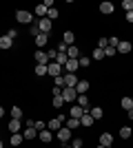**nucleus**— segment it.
<instances>
[{"label":"nucleus","instance_id":"obj_1","mask_svg":"<svg viewBox=\"0 0 133 148\" xmlns=\"http://www.w3.org/2000/svg\"><path fill=\"white\" fill-rule=\"evenodd\" d=\"M47 75H51V77L62 75V66H60L58 62H49V64H47Z\"/></svg>","mask_w":133,"mask_h":148},{"label":"nucleus","instance_id":"obj_2","mask_svg":"<svg viewBox=\"0 0 133 148\" xmlns=\"http://www.w3.org/2000/svg\"><path fill=\"white\" fill-rule=\"evenodd\" d=\"M62 99H64V102H76V99H78V93H76V88L64 86V88H62Z\"/></svg>","mask_w":133,"mask_h":148},{"label":"nucleus","instance_id":"obj_3","mask_svg":"<svg viewBox=\"0 0 133 148\" xmlns=\"http://www.w3.org/2000/svg\"><path fill=\"white\" fill-rule=\"evenodd\" d=\"M16 20L22 22V25H33V16L29 11H18V13H16Z\"/></svg>","mask_w":133,"mask_h":148},{"label":"nucleus","instance_id":"obj_4","mask_svg":"<svg viewBox=\"0 0 133 148\" xmlns=\"http://www.w3.org/2000/svg\"><path fill=\"white\" fill-rule=\"evenodd\" d=\"M33 60H36V64H49V56H47V51H42V49H38L36 51V56H33Z\"/></svg>","mask_w":133,"mask_h":148},{"label":"nucleus","instance_id":"obj_5","mask_svg":"<svg viewBox=\"0 0 133 148\" xmlns=\"http://www.w3.org/2000/svg\"><path fill=\"white\" fill-rule=\"evenodd\" d=\"M36 25H38L40 33H47V36H49V31H51V20H49V18H40Z\"/></svg>","mask_w":133,"mask_h":148},{"label":"nucleus","instance_id":"obj_6","mask_svg":"<svg viewBox=\"0 0 133 148\" xmlns=\"http://www.w3.org/2000/svg\"><path fill=\"white\" fill-rule=\"evenodd\" d=\"M58 139H60V142L62 144H67L71 139V128H67V126H62V128L58 130Z\"/></svg>","mask_w":133,"mask_h":148},{"label":"nucleus","instance_id":"obj_7","mask_svg":"<svg viewBox=\"0 0 133 148\" xmlns=\"http://www.w3.org/2000/svg\"><path fill=\"white\" fill-rule=\"evenodd\" d=\"M38 139H40V142H44V144H51L53 135H51L49 128H44V130H38Z\"/></svg>","mask_w":133,"mask_h":148},{"label":"nucleus","instance_id":"obj_8","mask_svg":"<svg viewBox=\"0 0 133 148\" xmlns=\"http://www.w3.org/2000/svg\"><path fill=\"white\" fill-rule=\"evenodd\" d=\"M76 84H78V77H76V73H64V86L76 88Z\"/></svg>","mask_w":133,"mask_h":148},{"label":"nucleus","instance_id":"obj_9","mask_svg":"<svg viewBox=\"0 0 133 148\" xmlns=\"http://www.w3.org/2000/svg\"><path fill=\"white\" fill-rule=\"evenodd\" d=\"M84 113H89V111H84V108H80V106H71V111H69V117H76V119H80L84 115Z\"/></svg>","mask_w":133,"mask_h":148},{"label":"nucleus","instance_id":"obj_10","mask_svg":"<svg viewBox=\"0 0 133 148\" xmlns=\"http://www.w3.org/2000/svg\"><path fill=\"white\" fill-rule=\"evenodd\" d=\"M87 91H89V82H87V80H78V84H76V93H78V95H84Z\"/></svg>","mask_w":133,"mask_h":148},{"label":"nucleus","instance_id":"obj_11","mask_svg":"<svg viewBox=\"0 0 133 148\" xmlns=\"http://www.w3.org/2000/svg\"><path fill=\"white\" fill-rule=\"evenodd\" d=\"M113 9H115L113 2H109V0H104V2L100 5V11L104 13V16H111V13H113Z\"/></svg>","mask_w":133,"mask_h":148},{"label":"nucleus","instance_id":"obj_12","mask_svg":"<svg viewBox=\"0 0 133 148\" xmlns=\"http://www.w3.org/2000/svg\"><path fill=\"white\" fill-rule=\"evenodd\" d=\"M111 144H113V135H111V133H102L100 135V146H111Z\"/></svg>","mask_w":133,"mask_h":148},{"label":"nucleus","instance_id":"obj_13","mask_svg":"<svg viewBox=\"0 0 133 148\" xmlns=\"http://www.w3.org/2000/svg\"><path fill=\"white\" fill-rule=\"evenodd\" d=\"M62 42L67 44V47H73V42H76V36H73V31H64Z\"/></svg>","mask_w":133,"mask_h":148},{"label":"nucleus","instance_id":"obj_14","mask_svg":"<svg viewBox=\"0 0 133 148\" xmlns=\"http://www.w3.org/2000/svg\"><path fill=\"white\" fill-rule=\"evenodd\" d=\"M67 58H69V60H78V58H80V49H78L76 44L67 49Z\"/></svg>","mask_w":133,"mask_h":148},{"label":"nucleus","instance_id":"obj_15","mask_svg":"<svg viewBox=\"0 0 133 148\" xmlns=\"http://www.w3.org/2000/svg\"><path fill=\"white\" fill-rule=\"evenodd\" d=\"M93 122H95V119L91 117L89 113H84L82 117H80V126H84V128H89V126H93Z\"/></svg>","mask_w":133,"mask_h":148},{"label":"nucleus","instance_id":"obj_16","mask_svg":"<svg viewBox=\"0 0 133 148\" xmlns=\"http://www.w3.org/2000/svg\"><path fill=\"white\" fill-rule=\"evenodd\" d=\"M64 69H67V73H76L78 69H80V64H78V60H69L64 64Z\"/></svg>","mask_w":133,"mask_h":148},{"label":"nucleus","instance_id":"obj_17","mask_svg":"<svg viewBox=\"0 0 133 148\" xmlns=\"http://www.w3.org/2000/svg\"><path fill=\"white\" fill-rule=\"evenodd\" d=\"M131 42H124V40H120V44H118V53H131Z\"/></svg>","mask_w":133,"mask_h":148},{"label":"nucleus","instance_id":"obj_18","mask_svg":"<svg viewBox=\"0 0 133 148\" xmlns=\"http://www.w3.org/2000/svg\"><path fill=\"white\" fill-rule=\"evenodd\" d=\"M22 137H25L27 142H31V139H36V137H38V130H36V128H27L25 133H22Z\"/></svg>","mask_w":133,"mask_h":148},{"label":"nucleus","instance_id":"obj_19","mask_svg":"<svg viewBox=\"0 0 133 148\" xmlns=\"http://www.w3.org/2000/svg\"><path fill=\"white\" fill-rule=\"evenodd\" d=\"M22 142H25L22 133H11V146H20Z\"/></svg>","mask_w":133,"mask_h":148},{"label":"nucleus","instance_id":"obj_20","mask_svg":"<svg viewBox=\"0 0 133 148\" xmlns=\"http://www.w3.org/2000/svg\"><path fill=\"white\" fill-rule=\"evenodd\" d=\"M78 106H80V108H84V111H89V97L87 95H78Z\"/></svg>","mask_w":133,"mask_h":148},{"label":"nucleus","instance_id":"obj_21","mask_svg":"<svg viewBox=\"0 0 133 148\" xmlns=\"http://www.w3.org/2000/svg\"><path fill=\"white\" fill-rule=\"evenodd\" d=\"M11 44H13V40L9 36H2V38H0V49H11Z\"/></svg>","mask_w":133,"mask_h":148},{"label":"nucleus","instance_id":"obj_22","mask_svg":"<svg viewBox=\"0 0 133 148\" xmlns=\"http://www.w3.org/2000/svg\"><path fill=\"white\" fill-rule=\"evenodd\" d=\"M89 115L93 119H102V108L100 106H93V108H89Z\"/></svg>","mask_w":133,"mask_h":148},{"label":"nucleus","instance_id":"obj_23","mask_svg":"<svg viewBox=\"0 0 133 148\" xmlns=\"http://www.w3.org/2000/svg\"><path fill=\"white\" fill-rule=\"evenodd\" d=\"M20 128H22L20 119H11V122H9V130H11V133H20Z\"/></svg>","mask_w":133,"mask_h":148},{"label":"nucleus","instance_id":"obj_24","mask_svg":"<svg viewBox=\"0 0 133 148\" xmlns=\"http://www.w3.org/2000/svg\"><path fill=\"white\" fill-rule=\"evenodd\" d=\"M47 11H49V9H47V7H44V5H38V7H36V11H33V13H36L38 18H47Z\"/></svg>","mask_w":133,"mask_h":148},{"label":"nucleus","instance_id":"obj_25","mask_svg":"<svg viewBox=\"0 0 133 148\" xmlns=\"http://www.w3.org/2000/svg\"><path fill=\"white\" fill-rule=\"evenodd\" d=\"M122 108H124V111H131L133 108V97H122Z\"/></svg>","mask_w":133,"mask_h":148},{"label":"nucleus","instance_id":"obj_26","mask_svg":"<svg viewBox=\"0 0 133 148\" xmlns=\"http://www.w3.org/2000/svg\"><path fill=\"white\" fill-rule=\"evenodd\" d=\"M47 42H49V36H47V33H40V36L36 38V44H38V47H44Z\"/></svg>","mask_w":133,"mask_h":148},{"label":"nucleus","instance_id":"obj_27","mask_svg":"<svg viewBox=\"0 0 133 148\" xmlns=\"http://www.w3.org/2000/svg\"><path fill=\"white\" fill-rule=\"evenodd\" d=\"M11 119H22V108L20 106H13L11 108Z\"/></svg>","mask_w":133,"mask_h":148},{"label":"nucleus","instance_id":"obj_28","mask_svg":"<svg viewBox=\"0 0 133 148\" xmlns=\"http://www.w3.org/2000/svg\"><path fill=\"white\" fill-rule=\"evenodd\" d=\"M78 126H80V119H76V117H69V119H67V128L73 130V128H78Z\"/></svg>","mask_w":133,"mask_h":148},{"label":"nucleus","instance_id":"obj_29","mask_svg":"<svg viewBox=\"0 0 133 148\" xmlns=\"http://www.w3.org/2000/svg\"><path fill=\"white\" fill-rule=\"evenodd\" d=\"M56 62H58V64H60V66L64 69V64H67V62H69V58H67V53H58Z\"/></svg>","mask_w":133,"mask_h":148},{"label":"nucleus","instance_id":"obj_30","mask_svg":"<svg viewBox=\"0 0 133 148\" xmlns=\"http://www.w3.org/2000/svg\"><path fill=\"white\" fill-rule=\"evenodd\" d=\"M51 104L56 106V108H60V106L64 104V99H62V95H53V99H51Z\"/></svg>","mask_w":133,"mask_h":148},{"label":"nucleus","instance_id":"obj_31","mask_svg":"<svg viewBox=\"0 0 133 148\" xmlns=\"http://www.w3.org/2000/svg\"><path fill=\"white\" fill-rule=\"evenodd\" d=\"M120 137L122 139H129V137H131V128H129V126H122L120 128Z\"/></svg>","mask_w":133,"mask_h":148},{"label":"nucleus","instance_id":"obj_32","mask_svg":"<svg viewBox=\"0 0 133 148\" xmlns=\"http://www.w3.org/2000/svg\"><path fill=\"white\" fill-rule=\"evenodd\" d=\"M58 16H60V13H58V9H56V7H51L49 11H47V18H49V20H56Z\"/></svg>","mask_w":133,"mask_h":148},{"label":"nucleus","instance_id":"obj_33","mask_svg":"<svg viewBox=\"0 0 133 148\" xmlns=\"http://www.w3.org/2000/svg\"><path fill=\"white\" fill-rule=\"evenodd\" d=\"M107 47H109V38H100V40H98V49L104 51Z\"/></svg>","mask_w":133,"mask_h":148},{"label":"nucleus","instance_id":"obj_34","mask_svg":"<svg viewBox=\"0 0 133 148\" xmlns=\"http://www.w3.org/2000/svg\"><path fill=\"white\" fill-rule=\"evenodd\" d=\"M122 9H124V11H133V0H124V2H122Z\"/></svg>","mask_w":133,"mask_h":148},{"label":"nucleus","instance_id":"obj_35","mask_svg":"<svg viewBox=\"0 0 133 148\" xmlns=\"http://www.w3.org/2000/svg\"><path fill=\"white\" fill-rule=\"evenodd\" d=\"M115 53H118L115 47H107V49H104V58H111V56H115Z\"/></svg>","mask_w":133,"mask_h":148},{"label":"nucleus","instance_id":"obj_36","mask_svg":"<svg viewBox=\"0 0 133 148\" xmlns=\"http://www.w3.org/2000/svg\"><path fill=\"white\" fill-rule=\"evenodd\" d=\"M36 75H47V66L44 64H36Z\"/></svg>","mask_w":133,"mask_h":148},{"label":"nucleus","instance_id":"obj_37","mask_svg":"<svg viewBox=\"0 0 133 148\" xmlns=\"http://www.w3.org/2000/svg\"><path fill=\"white\" fill-rule=\"evenodd\" d=\"M56 86H58V88H64V73L56 77Z\"/></svg>","mask_w":133,"mask_h":148},{"label":"nucleus","instance_id":"obj_38","mask_svg":"<svg viewBox=\"0 0 133 148\" xmlns=\"http://www.w3.org/2000/svg\"><path fill=\"white\" fill-rule=\"evenodd\" d=\"M78 64H80V66H89V64H91V60H89V58H78Z\"/></svg>","mask_w":133,"mask_h":148},{"label":"nucleus","instance_id":"obj_39","mask_svg":"<svg viewBox=\"0 0 133 148\" xmlns=\"http://www.w3.org/2000/svg\"><path fill=\"white\" fill-rule=\"evenodd\" d=\"M102 58H104V51H102V49H95L93 51V60H102Z\"/></svg>","mask_w":133,"mask_h":148},{"label":"nucleus","instance_id":"obj_40","mask_svg":"<svg viewBox=\"0 0 133 148\" xmlns=\"http://www.w3.org/2000/svg\"><path fill=\"white\" fill-rule=\"evenodd\" d=\"M33 128H36V130H44V128H47V124L38 119V122H33Z\"/></svg>","mask_w":133,"mask_h":148},{"label":"nucleus","instance_id":"obj_41","mask_svg":"<svg viewBox=\"0 0 133 148\" xmlns=\"http://www.w3.org/2000/svg\"><path fill=\"white\" fill-rule=\"evenodd\" d=\"M82 139H80V137H76V139H73V144H71V148H82Z\"/></svg>","mask_w":133,"mask_h":148},{"label":"nucleus","instance_id":"obj_42","mask_svg":"<svg viewBox=\"0 0 133 148\" xmlns=\"http://www.w3.org/2000/svg\"><path fill=\"white\" fill-rule=\"evenodd\" d=\"M47 56H49V60H56V58H58V49H49V51H47Z\"/></svg>","mask_w":133,"mask_h":148},{"label":"nucleus","instance_id":"obj_43","mask_svg":"<svg viewBox=\"0 0 133 148\" xmlns=\"http://www.w3.org/2000/svg\"><path fill=\"white\" fill-rule=\"evenodd\" d=\"M31 36H33V38H38V36H40V29H38V25H36V22L31 25Z\"/></svg>","mask_w":133,"mask_h":148},{"label":"nucleus","instance_id":"obj_44","mask_svg":"<svg viewBox=\"0 0 133 148\" xmlns=\"http://www.w3.org/2000/svg\"><path fill=\"white\" fill-rule=\"evenodd\" d=\"M118 44H120L118 38H109V47H115V49H118Z\"/></svg>","mask_w":133,"mask_h":148},{"label":"nucleus","instance_id":"obj_45","mask_svg":"<svg viewBox=\"0 0 133 148\" xmlns=\"http://www.w3.org/2000/svg\"><path fill=\"white\" fill-rule=\"evenodd\" d=\"M67 49H69V47H67L64 42H60V44H58V53H67Z\"/></svg>","mask_w":133,"mask_h":148},{"label":"nucleus","instance_id":"obj_46","mask_svg":"<svg viewBox=\"0 0 133 148\" xmlns=\"http://www.w3.org/2000/svg\"><path fill=\"white\" fill-rule=\"evenodd\" d=\"M7 36L11 38V40H16V36H18V33H16V29H9V31H7Z\"/></svg>","mask_w":133,"mask_h":148},{"label":"nucleus","instance_id":"obj_47","mask_svg":"<svg viewBox=\"0 0 133 148\" xmlns=\"http://www.w3.org/2000/svg\"><path fill=\"white\" fill-rule=\"evenodd\" d=\"M51 93H53V95H62V88H58V86H53V91H51Z\"/></svg>","mask_w":133,"mask_h":148},{"label":"nucleus","instance_id":"obj_48","mask_svg":"<svg viewBox=\"0 0 133 148\" xmlns=\"http://www.w3.org/2000/svg\"><path fill=\"white\" fill-rule=\"evenodd\" d=\"M127 22H133V11H129V13H127Z\"/></svg>","mask_w":133,"mask_h":148},{"label":"nucleus","instance_id":"obj_49","mask_svg":"<svg viewBox=\"0 0 133 148\" xmlns=\"http://www.w3.org/2000/svg\"><path fill=\"white\" fill-rule=\"evenodd\" d=\"M129 113V119H133V108H131V111H127Z\"/></svg>","mask_w":133,"mask_h":148},{"label":"nucleus","instance_id":"obj_50","mask_svg":"<svg viewBox=\"0 0 133 148\" xmlns=\"http://www.w3.org/2000/svg\"><path fill=\"white\" fill-rule=\"evenodd\" d=\"M2 115H5V108H2V106H0V117H2Z\"/></svg>","mask_w":133,"mask_h":148},{"label":"nucleus","instance_id":"obj_51","mask_svg":"<svg viewBox=\"0 0 133 148\" xmlns=\"http://www.w3.org/2000/svg\"><path fill=\"white\" fill-rule=\"evenodd\" d=\"M0 148H2V139H0Z\"/></svg>","mask_w":133,"mask_h":148},{"label":"nucleus","instance_id":"obj_52","mask_svg":"<svg viewBox=\"0 0 133 148\" xmlns=\"http://www.w3.org/2000/svg\"><path fill=\"white\" fill-rule=\"evenodd\" d=\"M64 148H71V146H67V144H64Z\"/></svg>","mask_w":133,"mask_h":148},{"label":"nucleus","instance_id":"obj_53","mask_svg":"<svg viewBox=\"0 0 133 148\" xmlns=\"http://www.w3.org/2000/svg\"><path fill=\"white\" fill-rule=\"evenodd\" d=\"M98 148H107V146H98Z\"/></svg>","mask_w":133,"mask_h":148}]
</instances>
